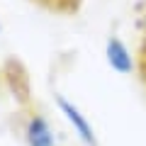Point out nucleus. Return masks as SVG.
Wrapping results in <instances>:
<instances>
[{
    "label": "nucleus",
    "instance_id": "obj_1",
    "mask_svg": "<svg viewBox=\"0 0 146 146\" xmlns=\"http://www.w3.org/2000/svg\"><path fill=\"white\" fill-rule=\"evenodd\" d=\"M58 107L63 110V115L68 117V122L73 124V129L78 131V136L85 141V146H98V144H95V136H93V129H90L88 119H85V117L78 112V107H73V105L66 102L63 98H58Z\"/></svg>",
    "mask_w": 146,
    "mask_h": 146
},
{
    "label": "nucleus",
    "instance_id": "obj_2",
    "mask_svg": "<svg viewBox=\"0 0 146 146\" xmlns=\"http://www.w3.org/2000/svg\"><path fill=\"white\" fill-rule=\"evenodd\" d=\"M107 61H110V66L115 68V71H119V73H129L131 66H134L129 51L124 49V44H122L119 39H110V44H107Z\"/></svg>",
    "mask_w": 146,
    "mask_h": 146
},
{
    "label": "nucleus",
    "instance_id": "obj_3",
    "mask_svg": "<svg viewBox=\"0 0 146 146\" xmlns=\"http://www.w3.org/2000/svg\"><path fill=\"white\" fill-rule=\"evenodd\" d=\"M27 141L29 146H54V136L49 124L42 119V117H34L27 127Z\"/></svg>",
    "mask_w": 146,
    "mask_h": 146
},
{
    "label": "nucleus",
    "instance_id": "obj_4",
    "mask_svg": "<svg viewBox=\"0 0 146 146\" xmlns=\"http://www.w3.org/2000/svg\"><path fill=\"white\" fill-rule=\"evenodd\" d=\"M42 3H46L49 7H71V3L76 0H42Z\"/></svg>",
    "mask_w": 146,
    "mask_h": 146
}]
</instances>
